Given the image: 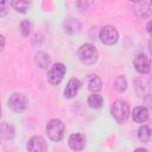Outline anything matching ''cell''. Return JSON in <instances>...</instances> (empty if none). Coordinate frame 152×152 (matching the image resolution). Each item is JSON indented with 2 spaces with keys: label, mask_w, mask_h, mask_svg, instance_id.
<instances>
[{
  "label": "cell",
  "mask_w": 152,
  "mask_h": 152,
  "mask_svg": "<svg viewBox=\"0 0 152 152\" xmlns=\"http://www.w3.org/2000/svg\"><path fill=\"white\" fill-rule=\"evenodd\" d=\"M77 56L80 58V61L86 64V65H93L97 62L99 58V52L96 50V48L89 43H86L83 45H81V48L77 51Z\"/></svg>",
  "instance_id": "1"
},
{
  "label": "cell",
  "mask_w": 152,
  "mask_h": 152,
  "mask_svg": "<svg viewBox=\"0 0 152 152\" xmlns=\"http://www.w3.org/2000/svg\"><path fill=\"white\" fill-rule=\"evenodd\" d=\"M46 134L52 141H61L64 137V125L58 119H52L46 125Z\"/></svg>",
  "instance_id": "2"
},
{
  "label": "cell",
  "mask_w": 152,
  "mask_h": 152,
  "mask_svg": "<svg viewBox=\"0 0 152 152\" xmlns=\"http://www.w3.org/2000/svg\"><path fill=\"white\" fill-rule=\"evenodd\" d=\"M110 113H112V116L116 120L118 124H124L127 121L128 119V115H129V107L126 102L124 101H115L113 104H112V108H110Z\"/></svg>",
  "instance_id": "3"
},
{
  "label": "cell",
  "mask_w": 152,
  "mask_h": 152,
  "mask_svg": "<svg viewBox=\"0 0 152 152\" xmlns=\"http://www.w3.org/2000/svg\"><path fill=\"white\" fill-rule=\"evenodd\" d=\"M27 104H28V100H27L26 95H24L21 93H14L8 99V107L15 113H20V112L25 110Z\"/></svg>",
  "instance_id": "4"
},
{
  "label": "cell",
  "mask_w": 152,
  "mask_h": 152,
  "mask_svg": "<svg viewBox=\"0 0 152 152\" xmlns=\"http://www.w3.org/2000/svg\"><path fill=\"white\" fill-rule=\"evenodd\" d=\"M99 37H100V40L104 45H113L119 39V32H118V30L114 26L107 25V26H103L100 30Z\"/></svg>",
  "instance_id": "5"
},
{
  "label": "cell",
  "mask_w": 152,
  "mask_h": 152,
  "mask_svg": "<svg viewBox=\"0 0 152 152\" xmlns=\"http://www.w3.org/2000/svg\"><path fill=\"white\" fill-rule=\"evenodd\" d=\"M64 75H65V66H64V64L56 63V64H53L50 68V70L48 72V81L51 84H55L56 86V84H58V83L62 82Z\"/></svg>",
  "instance_id": "6"
},
{
  "label": "cell",
  "mask_w": 152,
  "mask_h": 152,
  "mask_svg": "<svg viewBox=\"0 0 152 152\" xmlns=\"http://www.w3.org/2000/svg\"><path fill=\"white\" fill-rule=\"evenodd\" d=\"M134 68L135 70L141 74V75H146L150 72V58L144 55V53H139L135 56L134 61H133Z\"/></svg>",
  "instance_id": "7"
},
{
  "label": "cell",
  "mask_w": 152,
  "mask_h": 152,
  "mask_svg": "<svg viewBox=\"0 0 152 152\" xmlns=\"http://www.w3.org/2000/svg\"><path fill=\"white\" fill-rule=\"evenodd\" d=\"M134 13L140 19H146L151 17L152 13V4L151 1H142L134 5Z\"/></svg>",
  "instance_id": "8"
},
{
  "label": "cell",
  "mask_w": 152,
  "mask_h": 152,
  "mask_svg": "<svg viewBox=\"0 0 152 152\" xmlns=\"http://www.w3.org/2000/svg\"><path fill=\"white\" fill-rule=\"evenodd\" d=\"M28 152H46V142L42 137H32L27 142Z\"/></svg>",
  "instance_id": "9"
},
{
  "label": "cell",
  "mask_w": 152,
  "mask_h": 152,
  "mask_svg": "<svg viewBox=\"0 0 152 152\" xmlns=\"http://www.w3.org/2000/svg\"><path fill=\"white\" fill-rule=\"evenodd\" d=\"M69 146L74 151H81L86 146V137L81 133H74L69 137Z\"/></svg>",
  "instance_id": "10"
},
{
  "label": "cell",
  "mask_w": 152,
  "mask_h": 152,
  "mask_svg": "<svg viewBox=\"0 0 152 152\" xmlns=\"http://www.w3.org/2000/svg\"><path fill=\"white\" fill-rule=\"evenodd\" d=\"M80 88H81V82L77 78H71L64 89V96L66 99H72L78 93Z\"/></svg>",
  "instance_id": "11"
},
{
  "label": "cell",
  "mask_w": 152,
  "mask_h": 152,
  "mask_svg": "<svg viewBox=\"0 0 152 152\" xmlns=\"http://www.w3.org/2000/svg\"><path fill=\"white\" fill-rule=\"evenodd\" d=\"M132 118L135 122H145L147 119H148V110L146 107H142V106H139V107H135L133 109V113H132Z\"/></svg>",
  "instance_id": "12"
},
{
  "label": "cell",
  "mask_w": 152,
  "mask_h": 152,
  "mask_svg": "<svg viewBox=\"0 0 152 152\" xmlns=\"http://www.w3.org/2000/svg\"><path fill=\"white\" fill-rule=\"evenodd\" d=\"M34 61H36V64L40 68V69H48L51 64V58L50 56L44 52V51H39L36 53V57H34Z\"/></svg>",
  "instance_id": "13"
},
{
  "label": "cell",
  "mask_w": 152,
  "mask_h": 152,
  "mask_svg": "<svg viewBox=\"0 0 152 152\" xmlns=\"http://www.w3.org/2000/svg\"><path fill=\"white\" fill-rule=\"evenodd\" d=\"M87 83H88V89L90 91H93V93H97L102 88V81L96 75H90L87 78Z\"/></svg>",
  "instance_id": "14"
},
{
  "label": "cell",
  "mask_w": 152,
  "mask_h": 152,
  "mask_svg": "<svg viewBox=\"0 0 152 152\" xmlns=\"http://www.w3.org/2000/svg\"><path fill=\"white\" fill-rule=\"evenodd\" d=\"M64 28H65V32H66V33H69V34H74V33H76V32L80 31L81 25H80V23H78L76 19L70 18V19H68V20L65 21V24H64Z\"/></svg>",
  "instance_id": "15"
},
{
  "label": "cell",
  "mask_w": 152,
  "mask_h": 152,
  "mask_svg": "<svg viewBox=\"0 0 152 152\" xmlns=\"http://www.w3.org/2000/svg\"><path fill=\"white\" fill-rule=\"evenodd\" d=\"M88 104H89V107L93 108V109H99V108H101L102 104H103V99H102V96L99 95L97 93H94V94H91V95L88 97Z\"/></svg>",
  "instance_id": "16"
},
{
  "label": "cell",
  "mask_w": 152,
  "mask_h": 152,
  "mask_svg": "<svg viewBox=\"0 0 152 152\" xmlns=\"http://www.w3.org/2000/svg\"><path fill=\"white\" fill-rule=\"evenodd\" d=\"M0 134L5 138V139H12L14 137V128L12 125L4 122L0 127Z\"/></svg>",
  "instance_id": "17"
},
{
  "label": "cell",
  "mask_w": 152,
  "mask_h": 152,
  "mask_svg": "<svg viewBox=\"0 0 152 152\" xmlns=\"http://www.w3.org/2000/svg\"><path fill=\"white\" fill-rule=\"evenodd\" d=\"M138 137L140 139V141L142 142H148L151 139V131L150 127L147 125H142L141 127H139L138 129Z\"/></svg>",
  "instance_id": "18"
},
{
  "label": "cell",
  "mask_w": 152,
  "mask_h": 152,
  "mask_svg": "<svg viewBox=\"0 0 152 152\" xmlns=\"http://www.w3.org/2000/svg\"><path fill=\"white\" fill-rule=\"evenodd\" d=\"M10 5L17 11V12H20V13H25L30 6V2L28 1H23V0H14V1H11Z\"/></svg>",
  "instance_id": "19"
},
{
  "label": "cell",
  "mask_w": 152,
  "mask_h": 152,
  "mask_svg": "<svg viewBox=\"0 0 152 152\" xmlns=\"http://www.w3.org/2000/svg\"><path fill=\"white\" fill-rule=\"evenodd\" d=\"M115 89L119 91V93H124L126 89H127V81L125 78V76L122 75H119L116 78H115Z\"/></svg>",
  "instance_id": "20"
},
{
  "label": "cell",
  "mask_w": 152,
  "mask_h": 152,
  "mask_svg": "<svg viewBox=\"0 0 152 152\" xmlns=\"http://www.w3.org/2000/svg\"><path fill=\"white\" fill-rule=\"evenodd\" d=\"M20 31H21V34L27 37L31 32V23L28 20H23L20 23Z\"/></svg>",
  "instance_id": "21"
},
{
  "label": "cell",
  "mask_w": 152,
  "mask_h": 152,
  "mask_svg": "<svg viewBox=\"0 0 152 152\" xmlns=\"http://www.w3.org/2000/svg\"><path fill=\"white\" fill-rule=\"evenodd\" d=\"M8 6H10V1H2V0H0V18L7 15V13H8Z\"/></svg>",
  "instance_id": "22"
},
{
  "label": "cell",
  "mask_w": 152,
  "mask_h": 152,
  "mask_svg": "<svg viewBox=\"0 0 152 152\" xmlns=\"http://www.w3.org/2000/svg\"><path fill=\"white\" fill-rule=\"evenodd\" d=\"M4 48H5V38L2 34H0V52L4 50Z\"/></svg>",
  "instance_id": "23"
},
{
  "label": "cell",
  "mask_w": 152,
  "mask_h": 152,
  "mask_svg": "<svg viewBox=\"0 0 152 152\" xmlns=\"http://www.w3.org/2000/svg\"><path fill=\"white\" fill-rule=\"evenodd\" d=\"M134 152H148V151H147V150H145V148H141V147H140V148H137Z\"/></svg>",
  "instance_id": "24"
},
{
  "label": "cell",
  "mask_w": 152,
  "mask_h": 152,
  "mask_svg": "<svg viewBox=\"0 0 152 152\" xmlns=\"http://www.w3.org/2000/svg\"><path fill=\"white\" fill-rule=\"evenodd\" d=\"M0 116H1V104H0Z\"/></svg>",
  "instance_id": "25"
}]
</instances>
